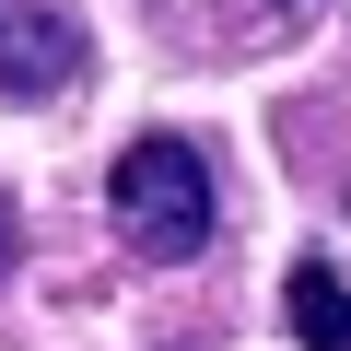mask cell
<instances>
[{"label":"cell","mask_w":351,"mask_h":351,"mask_svg":"<svg viewBox=\"0 0 351 351\" xmlns=\"http://www.w3.org/2000/svg\"><path fill=\"white\" fill-rule=\"evenodd\" d=\"M82 24L59 12V0H0V106H47L82 82Z\"/></svg>","instance_id":"7a4b0ae2"},{"label":"cell","mask_w":351,"mask_h":351,"mask_svg":"<svg viewBox=\"0 0 351 351\" xmlns=\"http://www.w3.org/2000/svg\"><path fill=\"white\" fill-rule=\"evenodd\" d=\"M281 316H293V339H304V351H351V281H339V258H293Z\"/></svg>","instance_id":"3957f363"},{"label":"cell","mask_w":351,"mask_h":351,"mask_svg":"<svg viewBox=\"0 0 351 351\" xmlns=\"http://www.w3.org/2000/svg\"><path fill=\"white\" fill-rule=\"evenodd\" d=\"M12 258H24V211L0 199V281H12Z\"/></svg>","instance_id":"277c9868"},{"label":"cell","mask_w":351,"mask_h":351,"mask_svg":"<svg viewBox=\"0 0 351 351\" xmlns=\"http://www.w3.org/2000/svg\"><path fill=\"white\" fill-rule=\"evenodd\" d=\"M106 223H117V246H129V258H152V269H188V258L211 246V223H223L199 141L141 129V141L106 164Z\"/></svg>","instance_id":"6da1fadb"}]
</instances>
